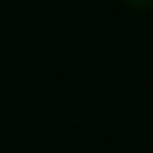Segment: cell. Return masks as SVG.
<instances>
[{"label": "cell", "instance_id": "cell-1", "mask_svg": "<svg viewBox=\"0 0 153 153\" xmlns=\"http://www.w3.org/2000/svg\"><path fill=\"white\" fill-rule=\"evenodd\" d=\"M128 6H134V10H147V6H153V0H125Z\"/></svg>", "mask_w": 153, "mask_h": 153}]
</instances>
